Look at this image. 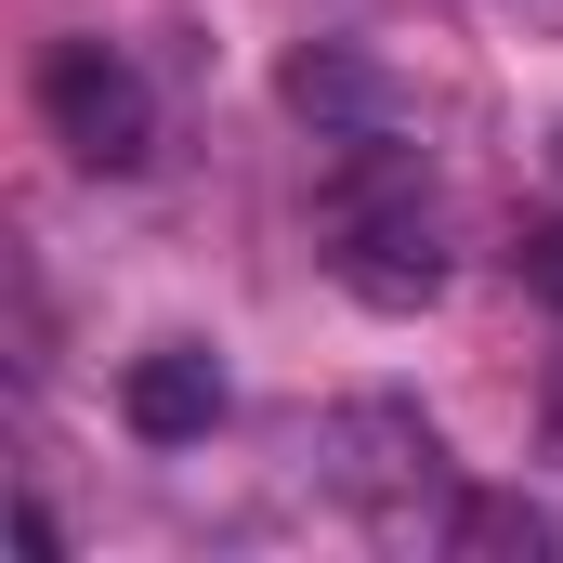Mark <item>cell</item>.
I'll list each match as a JSON object with an SVG mask.
<instances>
[{
    "label": "cell",
    "instance_id": "cell-1",
    "mask_svg": "<svg viewBox=\"0 0 563 563\" xmlns=\"http://www.w3.org/2000/svg\"><path fill=\"white\" fill-rule=\"evenodd\" d=\"M40 119H53V144L79 170H144L157 157V106H144L132 53H106V40H53L40 53Z\"/></svg>",
    "mask_w": 563,
    "mask_h": 563
},
{
    "label": "cell",
    "instance_id": "cell-2",
    "mask_svg": "<svg viewBox=\"0 0 563 563\" xmlns=\"http://www.w3.org/2000/svg\"><path fill=\"white\" fill-rule=\"evenodd\" d=\"M341 288L367 314H420L445 288V250H432L420 197H380V184H341Z\"/></svg>",
    "mask_w": 563,
    "mask_h": 563
},
{
    "label": "cell",
    "instance_id": "cell-3",
    "mask_svg": "<svg viewBox=\"0 0 563 563\" xmlns=\"http://www.w3.org/2000/svg\"><path fill=\"white\" fill-rule=\"evenodd\" d=\"M276 92L314 119V132H341V144H394V119H407V106H394V79H380L354 40H301V53L276 66Z\"/></svg>",
    "mask_w": 563,
    "mask_h": 563
},
{
    "label": "cell",
    "instance_id": "cell-4",
    "mask_svg": "<svg viewBox=\"0 0 563 563\" xmlns=\"http://www.w3.org/2000/svg\"><path fill=\"white\" fill-rule=\"evenodd\" d=\"M119 420H132L144 445H197V432L223 420V367H210V341H157V354H132Z\"/></svg>",
    "mask_w": 563,
    "mask_h": 563
},
{
    "label": "cell",
    "instance_id": "cell-5",
    "mask_svg": "<svg viewBox=\"0 0 563 563\" xmlns=\"http://www.w3.org/2000/svg\"><path fill=\"white\" fill-rule=\"evenodd\" d=\"M432 420H407V407H354V420H328V485H354L380 525H394V485H432Z\"/></svg>",
    "mask_w": 563,
    "mask_h": 563
},
{
    "label": "cell",
    "instance_id": "cell-6",
    "mask_svg": "<svg viewBox=\"0 0 563 563\" xmlns=\"http://www.w3.org/2000/svg\"><path fill=\"white\" fill-rule=\"evenodd\" d=\"M445 551H472V563H538V551H551V511H538V498H459V511H445Z\"/></svg>",
    "mask_w": 563,
    "mask_h": 563
},
{
    "label": "cell",
    "instance_id": "cell-7",
    "mask_svg": "<svg viewBox=\"0 0 563 563\" xmlns=\"http://www.w3.org/2000/svg\"><path fill=\"white\" fill-rule=\"evenodd\" d=\"M511 276L538 288V301H563V223H525V250H511Z\"/></svg>",
    "mask_w": 563,
    "mask_h": 563
}]
</instances>
